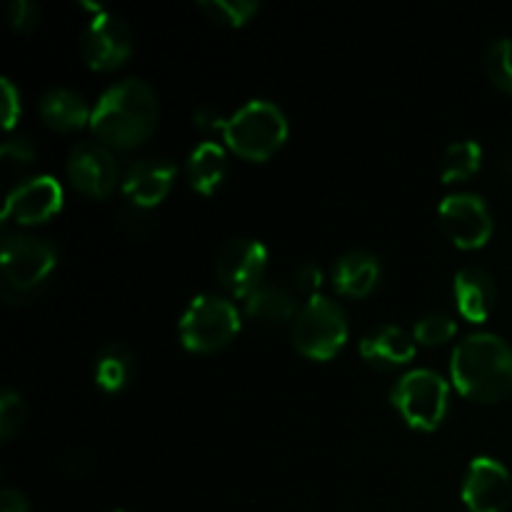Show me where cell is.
<instances>
[{
	"mask_svg": "<svg viewBox=\"0 0 512 512\" xmlns=\"http://www.w3.org/2000/svg\"><path fill=\"white\" fill-rule=\"evenodd\" d=\"M380 283V260L368 250H348L333 265V285L340 295L365 298Z\"/></svg>",
	"mask_w": 512,
	"mask_h": 512,
	"instance_id": "e0dca14e",
	"label": "cell"
},
{
	"mask_svg": "<svg viewBox=\"0 0 512 512\" xmlns=\"http://www.w3.org/2000/svg\"><path fill=\"white\" fill-rule=\"evenodd\" d=\"M440 228L463 250L480 248L493 235V213L488 203L475 193H455L440 203Z\"/></svg>",
	"mask_w": 512,
	"mask_h": 512,
	"instance_id": "9c48e42d",
	"label": "cell"
},
{
	"mask_svg": "<svg viewBox=\"0 0 512 512\" xmlns=\"http://www.w3.org/2000/svg\"><path fill=\"white\" fill-rule=\"evenodd\" d=\"M245 313L260 325H280L295 320L298 305H295V295L290 288L278 283H263L245 300Z\"/></svg>",
	"mask_w": 512,
	"mask_h": 512,
	"instance_id": "d6986e66",
	"label": "cell"
},
{
	"mask_svg": "<svg viewBox=\"0 0 512 512\" xmlns=\"http://www.w3.org/2000/svg\"><path fill=\"white\" fill-rule=\"evenodd\" d=\"M240 315L220 295H198L180 318V340L193 353H218L238 335Z\"/></svg>",
	"mask_w": 512,
	"mask_h": 512,
	"instance_id": "52a82bcc",
	"label": "cell"
},
{
	"mask_svg": "<svg viewBox=\"0 0 512 512\" xmlns=\"http://www.w3.org/2000/svg\"><path fill=\"white\" fill-rule=\"evenodd\" d=\"M505 173H508L510 178H512V158L508 160V163H505Z\"/></svg>",
	"mask_w": 512,
	"mask_h": 512,
	"instance_id": "836d02e7",
	"label": "cell"
},
{
	"mask_svg": "<svg viewBox=\"0 0 512 512\" xmlns=\"http://www.w3.org/2000/svg\"><path fill=\"white\" fill-rule=\"evenodd\" d=\"M293 285L298 293L308 295V300L315 298L320 285H323V270H320L313 260H305V263H300L298 268L293 270Z\"/></svg>",
	"mask_w": 512,
	"mask_h": 512,
	"instance_id": "f1b7e54d",
	"label": "cell"
},
{
	"mask_svg": "<svg viewBox=\"0 0 512 512\" xmlns=\"http://www.w3.org/2000/svg\"><path fill=\"white\" fill-rule=\"evenodd\" d=\"M483 163V148L475 140H460L448 145L440 165V178L443 183H458V180L473 178Z\"/></svg>",
	"mask_w": 512,
	"mask_h": 512,
	"instance_id": "7402d4cb",
	"label": "cell"
},
{
	"mask_svg": "<svg viewBox=\"0 0 512 512\" xmlns=\"http://www.w3.org/2000/svg\"><path fill=\"white\" fill-rule=\"evenodd\" d=\"M135 375V358L128 345L108 343L95 358V383L105 393H120Z\"/></svg>",
	"mask_w": 512,
	"mask_h": 512,
	"instance_id": "44dd1931",
	"label": "cell"
},
{
	"mask_svg": "<svg viewBox=\"0 0 512 512\" xmlns=\"http://www.w3.org/2000/svg\"><path fill=\"white\" fill-rule=\"evenodd\" d=\"M415 338L398 325H380L360 340V355L378 370H393L410 363L415 355Z\"/></svg>",
	"mask_w": 512,
	"mask_h": 512,
	"instance_id": "2e32d148",
	"label": "cell"
},
{
	"mask_svg": "<svg viewBox=\"0 0 512 512\" xmlns=\"http://www.w3.org/2000/svg\"><path fill=\"white\" fill-rule=\"evenodd\" d=\"M198 8L213 23L228 25V28H240V25H245L258 13L260 3H255V0H200Z\"/></svg>",
	"mask_w": 512,
	"mask_h": 512,
	"instance_id": "603a6c76",
	"label": "cell"
},
{
	"mask_svg": "<svg viewBox=\"0 0 512 512\" xmlns=\"http://www.w3.org/2000/svg\"><path fill=\"white\" fill-rule=\"evenodd\" d=\"M268 250L255 238H233L220 248L215 275L233 298L248 300L263 285Z\"/></svg>",
	"mask_w": 512,
	"mask_h": 512,
	"instance_id": "ba28073f",
	"label": "cell"
},
{
	"mask_svg": "<svg viewBox=\"0 0 512 512\" xmlns=\"http://www.w3.org/2000/svg\"><path fill=\"white\" fill-rule=\"evenodd\" d=\"M68 178L88 198H105L118 183V163L103 143H78L68 155Z\"/></svg>",
	"mask_w": 512,
	"mask_h": 512,
	"instance_id": "4fadbf2b",
	"label": "cell"
},
{
	"mask_svg": "<svg viewBox=\"0 0 512 512\" xmlns=\"http://www.w3.org/2000/svg\"><path fill=\"white\" fill-rule=\"evenodd\" d=\"M113 512H125V510H113Z\"/></svg>",
	"mask_w": 512,
	"mask_h": 512,
	"instance_id": "e575fe53",
	"label": "cell"
},
{
	"mask_svg": "<svg viewBox=\"0 0 512 512\" xmlns=\"http://www.w3.org/2000/svg\"><path fill=\"white\" fill-rule=\"evenodd\" d=\"M63 208V188L53 175H35L15 185L5 198L3 220H18L20 225L45 223Z\"/></svg>",
	"mask_w": 512,
	"mask_h": 512,
	"instance_id": "7c38bea8",
	"label": "cell"
},
{
	"mask_svg": "<svg viewBox=\"0 0 512 512\" xmlns=\"http://www.w3.org/2000/svg\"><path fill=\"white\" fill-rule=\"evenodd\" d=\"M455 305H458L460 315L470 323H483L495 308L498 300V285H495L493 275L485 268L470 265L455 275L453 283Z\"/></svg>",
	"mask_w": 512,
	"mask_h": 512,
	"instance_id": "9a60e30c",
	"label": "cell"
},
{
	"mask_svg": "<svg viewBox=\"0 0 512 512\" xmlns=\"http://www.w3.org/2000/svg\"><path fill=\"white\" fill-rule=\"evenodd\" d=\"M348 318L338 303L328 298H310L298 310L290 328V338L298 353L313 360H330L340 353V348L348 340Z\"/></svg>",
	"mask_w": 512,
	"mask_h": 512,
	"instance_id": "5b68a950",
	"label": "cell"
},
{
	"mask_svg": "<svg viewBox=\"0 0 512 512\" xmlns=\"http://www.w3.org/2000/svg\"><path fill=\"white\" fill-rule=\"evenodd\" d=\"M0 512H30V503L20 490L5 488L0 493Z\"/></svg>",
	"mask_w": 512,
	"mask_h": 512,
	"instance_id": "1f68e13d",
	"label": "cell"
},
{
	"mask_svg": "<svg viewBox=\"0 0 512 512\" xmlns=\"http://www.w3.org/2000/svg\"><path fill=\"white\" fill-rule=\"evenodd\" d=\"M158 125V98L145 80L125 78L110 85L95 103L90 130L110 148L143 145Z\"/></svg>",
	"mask_w": 512,
	"mask_h": 512,
	"instance_id": "6da1fadb",
	"label": "cell"
},
{
	"mask_svg": "<svg viewBox=\"0 0 512 512\" xmlns=\"http://www.w3.org/2000/svg\"><path fill=\"white\" fill-rule=\"evenodd\" d=\"M228 173V155L220 143L205 140L190 153L188 165H185V178L190 188L203 195H213L220 188Z\"/></svg>",
	"mask_w": 512,
	"mask_h": 512,
	"instance_id": "ac0fdd59",
	"label": "cell"
},
{
	"mask_svg": "<svg viewBox=\"0 0 512 512\" xmlns=\"http://www.w3.org/2000/svg\"><path fill=\"white\" fill-rule=\"evenodd\" d=\"M20 115V93L8 78H3V125L10 130Z\"/></svg>",
	"mask_w": 512,
	"mask_h": 512,
	"instance_id": "4dcf8cb0",
	"label": "cell"
},
{
	"mask_svg": "<svg viewBox=\"0 0 512 512\" xmlns=\"http://www.w3.org/2000/svg\"><path fill=\"white\" fill-rule=\"evenodd\" d=\"M223 138L240 158L263 163L278 153L288 138V120L283 110L270 100H250L230 115Z\"/></svg>",
	"mask_w": 512,
	"mask_h": 512,
	"instance_id": "277c9868",
	"label": "cell"
},
{
	"mask_svg": "<svg viewBox=\"0 0 512 512\" xmlns=\"http://www.w3.org/2000/svg\"><path fill=\"white\" fill-rule=\"evenodd\" d=\"M455 333H458V325H455V320L450 318L448 313H443V310L425 313L413 328L415 343L420 345H440L445 343V340L453 338Z\"/></svg>",
	"mask_w": 512,
	"mask_h": 512,
	"instance_id": "d4e9b609",
	"label": "cell"
},
{
	"mask_svg": "<svg viewBox=\"0 0 512 512\" xmlns=\"http://www.w3.org/2000/svg\"><path fill=\"white\" fill-rule=\"evenodd\" d=\"M463 500L470 512H505L512 503V478L503 463L475 458L463 480Z\"/></svg>",
	"mask_w": 512,
	"mask_h": 512,
	"instance_id": "8fae6325",
	"label": "cell"
},
{
	"mask_svg": "<svg viewBox=\"0 0 512 512\" xmlns=\"http://www.w3.org/2000/svg\"><path fill=\"white\" fill-rule=\"evenodd\" d=\"M193 125L205 135L225 133V125H228V118L223 115V110L215 108V105H203L193 113Z\"/></svg>",
	"mask_w": 512,
	"mask_h": 512,
	"instance_id": "f546056e",
	"label": "cell"
},
{
	"mask_svg": "<svg viewBox=\"0 0 512 512\" xmlns=\"http://www.w3.org/2000/svg\"><path fill=\"white\" fill-rule=\"evenodd\" d=\"M40 115L45 125L53 130H75L80 125L90 123L93 110L88 108L83 95H78L70 88H50L40 98Z\"/></svg>",
	"mask_w": 512,
	"mask_h": 512,
	"instance_id": "ffe728a7",
	"label": "cell"
},
{
	"mask_svg": "<svg viewBox=\"0 0 512 512\" xmlns=\"http://www.w3.org/2000/svg\"><path fill=\"white\" fill-rule=\"evenodd\" d=\"M485 73L495 88L512 95V38H498L485 53Z\"/></svg>",
	"mask_w": 512,
	"mask_h": 512,
	"instance_id": "cb8c5ba5",
	"label": "cell"
},
{
	"mask_svg": "<svg viewBox=\"0 0 512 512\" xmlns=\"http://www.w3.org/2000/svg\"><path fill=\"white\" fill-rule=\"evenodd\" d=\"M400 418L415 430H435L445 420L450 405V388L435 370L418 368L405 373L390 390Z\"/></svg>",
	"mask_w": 512,
	"mask_h": 512,
	"instance_id": "8992f818",
	"label": "cell"
},
{
	"mask_svg": "<svg viewBox=\"0 0 512 512\" xmlns=\"http://www.w3.org/2000/svg\"><path fill=\"white\" fill-rule=\"evenodd\" d=\"M175 180V163L168 158L135 160L123 178V193L130 205L150 210L170 193Z\"/></svg>",
	"mask_w": 512,
	"mask_h": 512,
	"instance_id": "5bb4252c",
	"label": "cell"
},
{
	"mask_svg": "<svg viewBox=\"0 0 512 512\" xmlns=\"http://www.w3.org/2000/svg\"><path fill=\"white\" fill-rule=\"evenodd\" d=\"M25 423V403L15 390H3L0 393V438L3 443L15 438Z\"/></svg>",
	"mask_w": 512,
	"mask_h": 512,
	"instance_id": "484cf974",
	"label": "cell"
},
{
	"mask_svg": "<svg viewBox=\"0 0 512 512\" xmlns=\"http://www.w3.org/2000/svg\"><path fill=\"white\" fill-rule=\"evenodd\" d=\"M0 155H3L5 165H10V168H25V165L35 163L38 150H35L30 138H8L0 148Z\"/></svg>",
	"mask_w": 512,
	"mask_h": 512,
	"instance_id": "4316f807",
	"label": "cell"
},
{
	"mask_svg": "<svg viewBox=\"0 0 512 512\" xmlns=\"http://www.w3.org/2000/svg\"><path fill=\"white\" fill-rule=\"evenodd\" d=\"M8 20L15 30L28 33L38 25L40 20V5L33 0H10L8 3Z\"/></svg>",
	"mask_w": 512,
	"mask_h": 512,
	"instance_id": "83f0119b",
	"label": "cell"
},
{
	"mask_svg": "<svg viewBox=\"0 0 512 512\" xmlns=\"http://www.w3.org/2000/svg\"><path fill=\"white\" fill-rule=\"evenodd\" d=\"M3 265V295L8 303H25L50 278L58 265V248L50 240L25 233H8L0 250Z\"/></svg>",
	"mask_w": 512,
	"mask_h": 512,
	"instance_id": "3957f363",
	"label": "cell"
},
{
	"mask_svg": "<svg viewBox=\"0 0 512 512\" xmlns=\"http://www.w3.org/2000/svg\"><path fill=\"white\" fill-rule=\"evenodd\" d=\"M450 375L465 398L500 403L512 395V348L500 335H468L453 350Z\"/></svg>",
	"mask_w": 512,
	"mask_h": 512,
	"instance_id": "7a4b0ae2",
	"label": "cell"
},
{
	"mask_svg": "<svg viewBox=\"0 0 512 512\" xmlns=\"http://www.w3.org/2000/svg\"><path fill=\"white\" fill-rule=\"evenodd\" d=\"M80 53L93 70H115L133 53V33L123 18L105 10L85 28Z\"/></svg>",
	"mask_w": 512,
	"mask_h": 512,
	"instance_id": "30bf717a",
	"label": "cell"
},
{
	"mask_svg": "<svg viewBox=\"0 0 512 512\" xmlns=\"http://www.w3.org/2000/svg\"><path fill=\"white\" fill-rule=\"evenodd\" d=\"M148 225V215H145V208H138V205H130L123 215V228L133 230V233H143V228Z\"/></svg>",
	"mask_w": 512,
	"mask_h": 512,
	"instance_id": "d6a6232c",
	"label": "cell"
}]
</instances>
